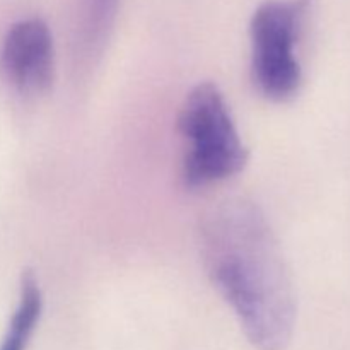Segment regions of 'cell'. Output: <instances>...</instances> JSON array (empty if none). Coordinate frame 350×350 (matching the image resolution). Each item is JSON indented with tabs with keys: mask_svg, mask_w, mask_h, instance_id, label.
<instances>
[{
	"mask_svg": "<svg viewBox=\"0 0 350 350\" xmlns=\"http://www.w3.org/2000/svg\"><path fill=\"white\" fill-rule=\"evenodd\" d=\"M116 9L118 0H85L82 41L88 51H96L103 46L115 21Z\"/></svg>",
	"mask_w": 350,
	"mask_h": 350,
	"instance_id": "6",
	"label": "cell"
},
{
	"mask_svg": "<svg viewBox=\"0 0 350 350\" xmlns=\"http://www.w3.org/2000/svg\"><path fill=\"white\" fill-rule=\"evenodd\" d=\"M304 7V0H272L262 3L252 17V81L256 91L270 101L294 98L303 82L296 44Z\"/></svg>",
	"mask_w": 350,
	"mask_h": 350,
	"instance_id": "3",
	"label": "cell"
},
{
	"mask_svg": "<svg viewBox=\"0 0 350 350\" xmlns=\"http://www.w3.org/2000/svg\"><path fill=\"white\" fill-rule=\"evenodd\" d=\"M43 311V294L33 270H26L21 277L19 304L9 323L0 350H26L29 338L40 321Z\"/></svg>",
	"mask_w": 350,
	"mask_h": 350,
	"instance_id": "5",
	"label": "cell"
},
{
	"mask_svg": "<svg viewBox=\"0 0 350 350\" xmlns=\"http://www.w3.org/2000/svg\"><path fill=\"white\" fill-rule=\"evenodd\" d=\"M3 75L23 94H43L55 79L53 38L41 19L19 21L7 31L0 55Z\"/></svg>",
	"mask_w": 350,
	"mask_h": 350,
	"instance_id": "4",
	"label": "cell"
},
{
	"mask_svg": "<svg viewBox=\"0 0 350 350\" xmlns=\"http://www.w3.org/2000/svg\"><path fill=\"white\" fill-rule=\"evenodd\" d=\"M178 130L187 142L181 178L187 188H204L241 173L250 152L239 137L217 84L200 82L185 98Z\"/></svg>",
	"mask_w": 350,
	"mask_h": 350,
	"instance_id": "2",
	"label": "cell"
},
{
	"mask_svg": "<svg viewBox=\"0 0 350 350\" xmlns=\"http://www.w3.org/2000/svg\"><path fill=\"white\" fill-rule=\"evenodd\" d=\"M205 272L260 350L287 347L296 325L289 267L269 219L248 198H228L200 224Z\"/></svg>",
	"mask_w": 350,
	"mask_h": 350,
	"instance_id": "1",
	"label": "cell"
}]
</instances>
